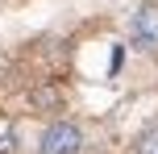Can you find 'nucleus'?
Returning <instances> with one entry per match:
<instances>
[{
    "mask_svg": "<svg viewBox=\"0 0 158 154\" xmlns=\"http://www.w3.org/2000/svg\"><path fill=\"white\" fill-rule=\"evenodd\" d=\"M129 42L146 54L158 50V4H142L133 17H129Z\"/></svg>",
    "mask_w": 158,
    "mask_h": 154,
    "instance_id": "f03ea898",
    "label": "nucleus"
},
{
    "mask_svg": "<svg viewBox=\"0 0 158 154\" xmlns=\"http://www.w3.org/2000/svg\"><path fill=\"white\" fill-rule=\"evenodd\" d=\"M29 104L42 108V113H50V108L63 104V92H58V88H38V92H29Z\"/></svg>",
    "mask_w": 158,
    "mask_h": 154,
    "instance_id": "7ed1b4c3",
    "label": "nucleus"
},
{
    "mask_svg": "<svg viewBox=\"0 0 158 154\" xmlns=\"http://www.w3.org/2000/svg\"><path fill=\"white\" fill-rule=\"evenodd\" d=\"M133 154H158V125H150L146 133H137V142H133Z\"/></svg>",
    "mask_w": 158,
    "mask_h": 154,
    "instance_id": "20e7f679",
    "label": "nucleus"
},
{
    "mask_svg": "<svg viewBox=\"0 0 158 154\" xmlns=\"http://www.w3.org/2000/svg\"><path fill=\"white\" fill-rule=\"evenodd\" d=\"M83 150V129L75 121H50L38 138V154H79Z\"/></svg>",
    "mask_w": 158,
    "mask_h": 154,
    "instance_id": "f257e3e1",
    "label": "nucleus"
},
{
    "mask_svg": "<svg viewBox=\"0 0 158 154\" xmlns=\"http://www.w3.org/2000/svg\"><path fill=\"white\" fill-rule=\"evenodd\" d=\"M0 154H17V129L8 117H0Z\"/></svg>",
    "mask_w": 158,
    "mask_h": 154,
    "instance_id": "39448f33",
    "label": "nucleus"
}]
</instances>
